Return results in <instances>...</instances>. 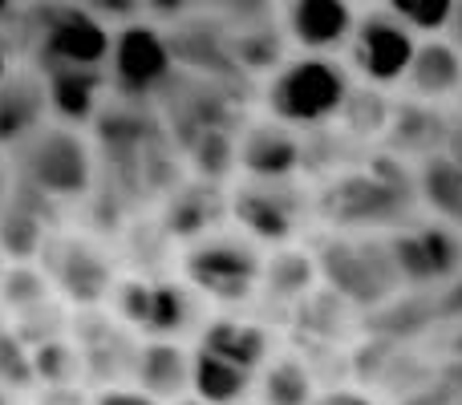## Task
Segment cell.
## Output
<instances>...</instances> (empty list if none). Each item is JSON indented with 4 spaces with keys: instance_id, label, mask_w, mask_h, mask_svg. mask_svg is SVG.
Listing matches in <instances>:
<instances>
[{
    "instance_id": "cell-1",
    "label": "cell",
    "mask_w": 462,
    "mask_h": 405,
    "mask_svg": "<svg viewBox=\"0 0 462 405\" xmlns=\"http://www.w3.org/2000/svg\"><path fill=\"white\" fill-rule=\"evenodd\" d=\"M32 61L41 73L69 69V65H106L110 57V29L102 16L73 0H41L24 13Z\"/></svg>"
},
{
    "instance_id": "cell-2",
    "label": "cell",
    "mask_w": 462,
    "mask_h": 405,
    "mask_svg": "<svg viewBox=\"0 0 462 405\" xmlns=\"http://www.w3.org/2000/svg\"><path fill=\"white\" fill-rule=\"evenodd\" d=\"M349 73L337 65L328 53H304L288 61L268 81V114L276 122H292V126H320L341 110L345 94H349Z\"/></svg>"
},
{
    "instance_id": "cell-3",
    "label": "cell",
    "mask_w": 462,
    "mask_h": 405,
    "mask_svg": "<svg viewBox=\"0 0 462 405\" xmlns=\"http://www.w3.org/2000/svg\"><path fill=\"white\" fill-rule=\"evenodd\" d=\"M414 203V183L393 159H377L369 175H345L320 199L325 219L345 227H369V223H398Z\"/></svg>"
},
{
    "instance_id": "cell-4",
    "label": "cell",
    "mask_w": 462,
    "mask_h": 405,
    "mask_svg": "<svg viewBox=\"0 0 462 405\" xmlns=\"http://www.w3.org/2000/svg\"><path fill=\"white\" fill-rule=\"evenodd\" d=\"M16 170L32 191L49 199H78L94 179V159H89L86 138L73 130H32L16 146Z\"/></svg>"
},
{
    "instance_id": "cell-5",
    "label": "cell",
    "mask_w": 462,
    "mask_h": 405,
    "mask_svg": "<svg viewBox=\"0 0 462 405\" xmlns=\"http://www.w3.org/2000/svg\"><path fill=\"white\" fill-rule=\"evenodd\" d=\"M110 81L122 97H151L154 89L167 86L175 53H171V41L159 29L143 21H126L118 32L110 37Z\"/></svg>"
},
{
    "instance_id": "cell-6",
    "label": "cell",
    "mask_w": 462,
    "mask_h": 405,
    "mask_svg": "<svg viewBox=\"0 0 462 405\" xmlns=\"http://www.w3.org/2000/svg\"><path fill=\"white\" fill-rule=\"evenodd\" d=\"M414 49H418L414 29H406L390 8H374V13L357 16V24H353L349 57L361 78L377 89L398 86L406 78V65L414 57Z\"/></svg>"
},
{
    "instance_id": "cell-7",
    "label": "cell",
    "mask_w": 462,
    "mask_h": 405,
    "mask_svg": "<svg viewBox=\"0 0 462 405\" xmlns=\"http://www.w3.org/2000/svg\"><path fill=\"white\" fill-rule=\"evenodd\" d=\"M183 272L195 288H203V292L216 296V300H244V296H252V288L260 284L263 263L252 244L219 235V239L195 244L191 252L183 255Z\"/></svg>"
},
{
    "instance_id": "cell-8",
    "label": "cell",
    "mask_w": 462,
    "mask_h": 405,
    "mask_svg": "<svg viewBox=\"0 0 462 405\" xmlns=\"http://www.w3.org/2000/svg\"><path fill=\"white\" fill-rule=\"evenodd\" d=\"M114 304H118V317L130 320L134 328L151 336H175L183 333L195 320V296L183 284H171V280H122L114 288Z\"/></svg>"
},
{
    "instance_id": "cell-9",
    "label": "cell",
    "mask_w": 462,
    "mask_h": 405,
    "mask_svg": "<svg viewBox=\"0 0 462 405\" xmlns=\"http://www.w3.org/2000/svg\"><path fill=\"white\" fill-rule=\"evenodd\" d=\"M320 272L328 276V284L341 296L357 304H374L382 296H390V288L398 284V268H393L390 247H374V244H328L320 252Z\"/></svg>"
},
{
    "instance_id": "cell-10",
    "label": "cell",
    "mask_w": 462,
    "mask_h": 405,
    "mask_svg": "<svg viewBox=\"0 0 462 405\" xmlns=\"http://www.w3.org/2000/svg\"><path fill=\"white\" fill-rule=\"evenodd\" d=\"M231 211H236V219L244 223L255 239H263V244H284L296 231L304 199L292 187V179H247V183L236 187V195H231Z\"/></svg>"
},
{
    "instance_id": "cell-11",
    "label": "cell",
    "mask_w": 462,
    "mask_h": 405,
    "mask_svg": "<svg viewBox=\"0 0 462 405\" xmlns=\"http://www.w3.org/2000/svg\"><path fill=\"white\" fill-rule=\"evenodd\" d=\"M385 247L393 255L398 280H406V284H434V280H447L462 268V239L450 227L402 231Z\"/></svg>"
},
{
    "instance_id": "cell-12",
    "label": "cell",
    "mask_w": 462,
    "mask_h": 405,
    "mask_svg": "<svg viewBox=\"0 0 462 405\" xmlns=\"http://www.w3.org/2000/svg\"><path fill=\"white\" fill-rule=\"evenodd\" d=\"M45 268L57 280V288L69 300L86 304V308L102 304L114 284V272L106 263V255L94 244H86V239H53L45 247Z\"/></svg>"
},
{
    "instance_id": "cell-13",
    "label": "cell",
    "mask_w": 462,
    "mask_h": 405,
    "mask_svg": "<svg viewBox=\"0 0 462 405\" xmlns=\"http://www.w3.org/2000/svg\"><path fill=\"white\" fill-rule=\"evenodd\" d=\"M288 37L309 53H333L349 45L357 13L349 0H288Z\"/></svg>"
},
{
    "instance_id": "cell-14",
    "label": "cell",
    "mask_w": 462,
    "mask_h": 405,
    "mask_svg": "<svg viewBox=\"0 0 462 405\" xmlns=\"http://www.w3.org/2000/svg\"><path fill=\"white\" fill-rule=\"evenodd\" d=\"M236 162L252 179H292L300 167V143L292 138V130L272 118L247 130L244 143L236 146Z\"/></svg>"
},
{
    "instance_id": "cell-15",
    "label": "cell",
    "mask_w": 462,
    "mask_h": 405,
    "mask_svg": "<svg viewBox=\"0 0 462 405\" xmlns=\"http://www.w3.org/2000/svg\"><path fill=\"white\" fill-rule=\"evenodd\" d=\"M49 110L45 78L13 73L0 78V146H21L32 130H41V118Z\"/></svg>"
},
{
    "instance_id": "cell-16",
    "label": "cell",
    "mask_w": 462,
    "mask_h": 405,
    "mask_svg": "<svg viewBox=\"0 0 462 405\" xmlns=\"http://www.w3.org/2000/svg\"><path fill=\"white\" fill-rule=\"evenodd\" d=\"M414 97H426V102H439V97H450V94H462V53L450 41L442 37H430L414 49L406 65V78Z\"/></svg>"
},
{
    "instance_id": "cell-17",
    "label": "cell",
    "mask_w": 462,
    "mask_h": 405,
    "mask_svg": "<svg viewBox=\"0 0 462 405\" xmlns=\"http://www.w3.org/2000/svg\"><path fill=\"white\" fill-rule=\"evenodd\" d=\"M45 78V94H49V110L65 122H89L97 110V94L106 86L102 65H69V69H49Z\"/></svg>"
},
{
    "instance_id": "cell-18",
    "label": "cell",
    "mask_w": 462,
    "mask_h": 405,
    "mask_svg": "<svg viewBox=\"0 0 462 405\" xmlns=\"http://www.w3.org/2000/svg\"><path fill=\"white\" fill-rule=\"evenodd\" d=\"M134 377L143 385V393H151V398H179L191 385V361L179 345L154 341L146 349H138Z\"/></svg>"
},
{
    "instance_id": "cell-19",
    "label": "cell",
    "mask_w": 462,
    "mask_h": 405,
    "mask_svg": "<svg viewBox=\"0 0 462 405\" xmlns=\"http://www.w3.org/2000/svg\"><path fill=\"white\" fill-rule=\"evenodd\" d=\"M199 349L255 373L263 365V357H268V333L260 325H244V320H216V325H208Z\"/></svg>"
},
{
    "instance_id": "cell-20",
    "label": "cell",
    "mask_w": 462,
    "mask_h": 405,
    "mask_svg": "<svg viewBox=\"0 0 462 405\" xmlns=\"http://www.w3.org/2000/svg\"><path fill=\"white\" fill-rule=\"evenodd\" d=\"M191 385H195V398L208 401V405H236L252 390V373L231 361L216 357V353L199 349L191 361Z\"/></svg>"
},
{
    "instance_id": "cell-21",
    "label": "cell",
    "mask_w": 462,
    "mask_h": 405,
    "mask_svg": "<svg viewBox=\"0 0 462 405\" xmlns=\"http://www.w3.org/2000/svg\"><path fill=\"white\" fill-rule=\"evenodd\" d=\"M49 203V195L32 191V203L16 199L13 203H0V252L13 255V260H29L41 244H45V223H41L37 207Z\"/></svg>"
},
{
    "instance_id": "cell-22",
    "label": "cell",
    "mask_w": 462,
    "mask_h": 405,
    "mask_svg": "<svg viewBox=\"0 0 462 405\" xmlns=\"http://www.w3.org/2000/svg\"><path fill=\"white\" fill-rule=\"evenodd\" d=\"M219 195L211 187H187L167 203V231L171 235H199L216 223L219 215Z\"/></svg>"
},
{
    "instance_id": "cell-23",
    "label": "cell",
    "mask_w": 462,
    "mask_h": 405,
    "mask_svg": "<svg viewBox=\"0 0 462 405\" xmlns=\"http://www.w3.org/2000/svg\"><path fill=\"white\" fill-rule=\"evenodd\" d=\"M422 195L439 215L462 223V162L455 154L447 159H430L422 170Z\"/></svg>"
},
{
    "instance_id": "cell-24",
    "label": "cell",
    "mask_w": 462,
    "mask_h": 405,
    "mask_svg": "<svg viewBox=\"0 0 462 405\" xmlns=\"http://www.w3.org/2000/svg\"><path fill=\"white\" fill-rule=\"evenodd\" d=\"M227 49H231V61H239L244 69H272L280 61V53H284V37L272 29V21H260L239 29L227 41Z\"/></svg>"
},
{
    "instance_id": "cell-25",
    "label": "cell",
    "mask_w": 462,
    "mask_h": 405,
    "mask_svg": "<svg viewBox=\"0 0 462 405\" xmlns=\"http://www.w3.org/2000/svg\"><path fill=\"white\" fill-rule=\"evenodd\" d=\"M32 357V373L41 377L45 385H73L81 373H86V365H81V353L78 345L61 341V336H53V341H41L29 349Z\"/></svg>"
},
{
    "instance_id": "cell-26",
    "label": "cell",
    "mask_w": 462,
    "mask_h": 405,
    "mask_svg": "<svg viewBox=\"0 0 462 405\" xmlns=\"http://www.w3.org/2000/svg\"><path fill=\"white\" fill-rule=\"evenodd\" d=\"M447 134H450L447 122L434 110H422V106H406L393 118V146L398 151H434Z\"/></svg>"
},
{
    "instance_id": "cell-27",
    "label": "cell",
    "mask_w": 462,
    "mask_h": 405,
    "mask_svg": "<svg viewBox=\"0 0 462 405\" xmlns=\"http://www.w3.org/2000/svg\"><path fill=\"white\" fill-rule=\"evenodd\" d=\"M312 401V377L300 361L284 357L263 373V405H309Z\"/></svg>"
},
{
    "instance_id": "cell-28",
    "label": "cell",
    "mask_w": 462,
    "mask_h": 405,
    "mask_svg": "<svg viewBox=\"0 0 462 405\" xmlns=\"http://www.w3.org/2000/svg\"><path fill=\"white\" fill-rule=\"evenodd\" d=\"M263 280H268L272 296H300L312 288L317 280V260H309L304 252H280L276 260L263 268Z\"/></svg>"
},
{
    "instance_id": "cell-29",
    "label": "cell",
    "mask_w": 462,
    "mask_h": 405,
    "mask_svg": "<svg viewBox=\"0 0 462 405\" xmlns=\"http://www.w3.org/2000/svg\"><path fill=\"white\" fill-rule=\"evenodd\" d=\"M374 89L377 86H369V81H365V89H353L349 86L341 110H337L345 126L357 130V134H374V130H382L385 122H390V106H385V97L374 94Z\"/></svg>"
},
{
    "instance_id": "cell-30",
    "label": "cell",
    "mask_w": 462,
    "mask_h": 405,
    "mask_svg": "<svg viewBox=\"0 0 462 405\" xmlns=\"http://www.w3.org/2000/svg\"><path fill=\"white\" fill-rule=\"evenodd\" d=\"M385 8H390L406 29L426 32V37H439V32H447L455 0H385Z\"/></svg>"
},
{
    "instance_id": "cell-31",
    "label": "cell",
    "mask_w": 462,
    "mask_h": 405,
    "mask_svg": "<svg viewBox=\"0 0 462 405\" xmlns=\"http://www.w3.org/2000/svg\"><path fill=\"white\" fill-rule=\"evenodd\" d=\"M49 300V280L32 268H13V272H0V304L13 312H24L32 304Z\"/></svg>"
},
{
    "instance_id": "cell-32",
    "label": "cell",
    "mask_w": 462,
    "mask_h": 405,
    "mask_svg": "<svg viewBox=\"0 0 462 405\" xmlns=\"http://www.w3.org/2000/svg\"><path fill=\"white\" fill-rule=\"evenodd\" d=\"M195 167H199V175L208 179V183H219V179L231 170V162H236V146H231V138L224 130H211L203 126L199 138H195Z\"/></svg>"
},
{
    "instance_id": "cell-33",
    "label": "cell",
    "mask_w": 462,
    "mask_h": 405,
    "mask_svg": "<svg viewBox=\"0 0 462 405\" xmlns=\"http://www.w3.org/2000/svg\"><path fill=\"white\" fill-rule=\"evenodd\" d=\"M32 382H37V373H32L29 345L16 333L0 328V390H29Z\"/></svg>"
},
{
    "instance_id": "cell-34",
    "label": "cell",
    "mask_w": 462,
    "mask_h": 405,
    "mask_svg": "<svg viewBox=\"0 0 462 405\" xmlns=\"http://www.w3.org/2000/svg\"><path fill=\"white\" fill-rule=\"evenodd\" d=\"M61 328H65L61 308H57V304H49V300H41V304H32V308L16 312V328H13V333L32 349V345H41V341L61 336Z\"/></svg>"
},
{
    "instance_id": "cell-35",
    "label": "cell",
    "mask_w": 462,
    "mask_h": 405,
    "mask_svg": "<svg viewBox=\"0 0 462 405\" xmlns=\"http://www.w3.org/2000/svg\"><path fill=\"white\" fill-rule=\"evenodd\" d=\"M143 0H89V13L94 16H106V21H138V13H143Z\"/></svg>"
},
{
    "instance_id": "cell-36",
    "label": "cell",
    "mask_w": 462,
    "mask_h": 405,
    "mask_svg": "<svg viewBox=\"0 0 462 405\" xmlns=\"http://www.w3.org/2000/svg\"><path fill=\"white\" fill-rule=\"evenodd\" d=\"M94 405H159V398H151L143 390H102Z\"/></svg>"
},
{
    "instance_id": "cell-37",
    "label": "cell",
    "mask_w": 462,
    "mask_h": 405,
    "mask_svg": "<svg viewBox=\"0 0 462 405\" xmlns=\"http://www.w3.org/2000/svg\"><path fill=\"white\" fill-rule=\"evenodd\" d=\"M37 405H86V398L73 385H49V393H41Z\"/></svg>"
},
{
    "instance_id": "cell-38",
    "label": "cell",
    "mask_w": 462,
    "mask_h": 405,
    "mask_svg": "<svg viewBox=\"0 0 462 405\" xmlns=\"http://www.w3.org/2000/svg\"><path fill=\"white\" fill-rule=\"evenodd\" d=\"M151 13H159V16H179V13H187L191 8V0H143Z\"/></svg>"
},
{
    "instance_id": "cell-39",
    "label": "cell",
    "mask_w": 462,
    "mask_h": 405,
    "mask_svg": "<svg viewBox=\"0 0 462 405\" xmlns=\"http://www.w3.org/2000/svg\"><path fill=\"white\" fill-rule=\"evenodd\" d=\"M447 32H450V45L462 53V0H455V8H450V21H447Z\"/></svg>"
},
{
    "instance_id": "cell-40",
    "label": "cell",
    "mask_w": 462,
    "mask_h": 405,
    "mask_svg": "<svg viewBox=\"0 0 462 405\" xmlns=\"http://www.w3.org/2000/svg\"><path fill=\"white\" fill-rule=\"evenodd\" d=\"M309 405H374V401H369V398H361V393H328V398L309 401Z\"/></svg>"
},
{
    "instance_id": "cell-41",
    "label": "cell",
    "mask_w": 462,
    "mask_h": 405,
    "mask_svg": "<svg viewBox=\"0 0 462 405\" xmlns=\"http://www.w3.org/2000/svg\"><path fill=\"white\" fill-rule=\"evenodd\" d=\"M447 143H450V154H455V159L462 162V122H458V126H450Z\"/></svg>"
},
{
    "instance_id": "cell-42",
    "label": "cell",
    "mask_w": 462,
    "mask_h": 405,
    "mask_svg": "<svg viewBox=\"0 0 462 405\" xmlns=\"http://www.w3.org/2000/svg\"><path fill=\"white\" fill-rule=\"evenodd\" d=\"M13 8H16V0H0V21H5V16H13Z\"/></svg>"
},
{
    "instance_id": "cell-43",
    "label": "cell",
    "mask_w": 462,
    "mask_h": 405,
    "mask_svg": "<svg viewBox=\"0 0 462 405\" xmlns=\"http://www.w3.org/2000/svg\"><path fill=\"white\" fill-rule=\"evenodd\" d=\"M8 73V57H5V45H0V78Z\"/></svg>"
},
{
    "instance_id": "cell-44",
    "label": "cell",
    "mask_w": 462,
    "mask_h": 405,
    "mask_svg": "<svg viewBox=\"0 0 462 405\" xmlns=\"http://www.w3.org/2000/svg\"><path fill=\"white\" fill-rule=\"evenodd\" d=\"M8 191V179H5V162H0V195Z\"/></svg>"
},
{
    "instance_id": "cell-45",
    "label": "cell",
    "mask_w": 462,
    "mask_h": 405,
    "mask_svg": "<svg viewBox=\"0 0 462 405\" xmlns=\"http://www.w3.org/2000/svg\"><path fill=\"white\" fill-rule=\"evenodd\" d=\"M0 405H13V401H8V393H5V390H0Z\"/></svg>"
},
{
    "instance_id": "cell-46",
    "label": "cell",
    "mask_w": 462,
    "mask_h": 405,
    "mask_svg": "<svg viewBox=\"0 0 462 405\" xmlns=\"http://www.w3.org/2000/svg\"><path fill=\"white\" fill-rule=\"evenodd\" d=\"M179 405H208V401H199V398H195V401H179Z\"/></svg>"
},
{
    "instance_id": "cell-47",
    "label": "cell",
    "mask_w": 462,
    "mask_h": 405,
    "mask_svg": "<svg viewBox=\"0 0 462 405\" xmlns=\"http://www.w3.org/2000/svg\"><path fill=\"white\" fill-rule=\"evenodd\" d=\"M349 5H361V0H349Z\"/></svg>"
}]
</instances>
